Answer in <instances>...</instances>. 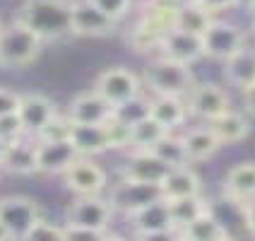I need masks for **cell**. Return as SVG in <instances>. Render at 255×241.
Listing matches in <instances>:
<instances>
[{"instance_id": "47", "label": "cell", "mask_w": 255, "mask_h": 241, "mask_svg": "<svg viewBox=\"0 0 255 241\" xmlns=\"http://www.w3.org/2000/svg\"><path fill=\"white\" fill-rule=\"evenodd\" d=\"M171 2H178V0H171Z\"/></svg>"}, {"instance_id": "27", "label": "cell", "mask_w": 255, "mask_h": 241, "mask_svg": "<svg viewBox=\"0 0 255 241\" xmlns=\"http://www.w3.org/2000/svg\"><path fill=\"white\" fill-rule=\"evenodd\" d=\"M214 22V14L202 7L198 0H185V2H178V17H176V29H183V31H190V34H198L202 36L210 24Z\"/></svg>"}, {"instance_id": "19", "label": "cell", "mask_w": 255, "mask_h": 241, "mask_svg": "<svg viewBox=\"0 0 255 241\" xmlns=\"http://www.w3.org/2000/svg\"><path fill=\"white\" fill-rule=\"evenodd\" d=\"M149 116L159 121L166 130H178L190 116L185 97H173V94H154L149 99Z\"/></svg>"}, {"instance_id": "1", "label": "cell", "mask_w": 255, "mask_h": 241, "mask_svg": "<svg viewBox=\"0 0 255 241\" xmlns=\"http://www.w3.org/2000/svg\"><path fill=\"white\" fill-rule=\"evenodd\" d=\"M17 19L34 29L43 41L72 36V0H24Z\"/></svg>"}, {"instance_id": "23", "label": "cell", "mask_w": 255, "mask_h": 241, "mask_svg": "<svg viewBox=\"0 0 255 241\" xmlns=\"http://www.w3.org/2000/svg\"><path fill=\"white\" fill-rule=\"evenodd\" d=\"M207 126L212 128V133L217 135V140L222 142V147H224V145H236V142L246 140L248 133H251V121H248L243 114L234 111V109H229V111H224L222 116L212 118Z\"/></svg>"}, {"instance_id": "10", "label": "cell", "mask_w": 255, "mask_h": 241, "mask_svg": "<svg viewBox=\"0 0 255 241\" xmlns=\"http://www.w3.org/2000/svg\"><path fill=\"white\" fill-rule=\"evenodd\" d=\"M77 157L80 152L70 140H36V174L63 176Z\"/></svg>"}, {"instance_id": "32", "label": "cell", "mask_w": 255, "mask_h": 241, "mask_svg": "<svg viewBox=\"0 0 255 241\" xmlns=\"http://www.w3.org/2000/svg\"><path fill=\"white\" fill-rule=\"evenodd\" d=\"M104 128L109 138V150H130V123L114 114L104 123Z\"/></svg>"}, {"instance_id": "21", "label": "cell", "mask_w": 255, "mask_h": 241, "mask_svg": "<svg viewBox=\"0 0 255 241\" xmlns=\"http://www.w3.org/2000/svg\"><path fill=\"white\" fill-rule=\"evenodd\" d=\"M159 188H161V196L169 200L185 198V196L202 193V181H200L198 171L193 169L190 164H181V167H171Z\"/></svg>"}, {"instance_id": "45", "label": "cell", "mask_w": 255, "mask_h": 241, "mask_svg": "<svg viewBox=\"0 0 255 241\" xmlns=\"http://www.w3.org/2000/svg\"><path fill=\"white\" fill-rule=\"evenodd\" d=\"M253 34H255V14H253Z\"/></svg>"}, {"instance_id": "25", "label": "cell", "mask_w": 255, "mask_h": 241, "mask_svg": "<svg viewBox=\"0 0 255 241\" xmlns=\"http://www.w3.org/2000/svg\"><path fill=\"white\" fill-rule=\"evenodd\" d=\"M183 147L188 162H205L210 157L217 155V150L222 147V142L217 140V135L212 133V128H193L183 135Z\"/></svg>"}, {"instance_id": "36", "label": "cell", "mask_w": 255, "mask_h": 241, "mask_svg": "<svg viewBox=\"0 0 255 241\" xmlns=\"http://www.w3.org/2000/svg\"><path fill=\"white\" fill-rule=\"evenodd\" d=\"M63 229H65V241H99V239H109L111 232L109 229H94V227H82V225H68L63 222Z\"/></svg>"}, {"instance_id": "11", "label": "cell", "mask_w": 255, "mask_h": 241, "mask_svg": "<svg viewBox=\"0 0 255 241\" xmlns=\"http://www.w3.org/2000/svg\"><path fill=\"white\" fill-rule=\"evenodd\" d=\"M63 181L75 196H99L106 188V171L92 157H77V162L63 174Z\"/></svg>"}, {"instance_id": "22", "label": "cell", "mask_w": 255, "mask_h": 241, "mask_svg": "<svg viewBox=\"0 0 255 241\" xmlns=\"http://www.w3.org/2000/svg\"><path fill=\"white\" fill-rule=\"evenodd\" d=\"M70 142L80 157H97L101 152H109V138L104 123H72Z\"/></svg>"}, {"instance_id": "29", "label": "cell", "mask_w": 255, "mask_h": 241, "mask_svg": "<svg viewBox=\"0 0 255 241\" xmlns=\"http://www.w3.org/2000/svg\"><path fill=\"white\" fill-rule=\"evenodd\" d=\"M169 31L164 27H159L156 22H152L149 17L142 14L140 22L135 24L132 34H130V46L137 51V53H149V51H159L161 48V41Z\"/></svg>"}, {"instance_id": "16", "label": "cell", "mask_w": 255, "mask_h": 241, "mask_svg": "<svg viewBox=\"0 0 255 241\" xmlns=\"http://www.w3.org/2000/svg\"><path fill=\"white\" fill-rule=\"evenodd\" d=\"M65 114L70 116L72 123H106L114 116V104H109L97 89H89L68 104Z\"/></svg>"}, {"instance_id": "41", "label": "cell", "mask_w": 255, "mask_h": 241, "mask_svg": "<svg viewBox=\"0 0 255 241\" xmlns=\"http://www.w3.org/2000/svg\"><path fill=\"white\" fill-rule=\"evenodd\" d=\"M241 97H243V104H246V109L255 114V82H251V85L243 87V89H241Z\"/></svg>"}, {"instance_id": "34", "label": "cell", "mask_w": 255, "mask_h": 241, "mask_svg": "<svg viewBox=\"0 0 255 241\" xmlns=\"http://www.w3.org/2000/svg\"><path fill=\"white\" fill-rule=\"evenodd\" d=\"M24 239H29V241H65V229H63V225H56V222L46 220L41 215V217L31 225V229L27 232Z\"/></svg>"}, {"instance_id": "33", "label": "cell", "mask_w": 255, "mask_h": 241, "mask_svg": "<svg viewBox=\"0 0 255 241\" xmlns=\"http://www.w3.org/2000/svg\"><path fill=\"white\" fill-rule=\"evenodd\" d=\"M70 133H72V121L68 114H60L58 111L46 126L39 130L36 140H70Z\"/></svg>"}, {"instance_id": "35", "label": "cell", "mask_w": 255, "mask_h": 241, "mask_svg": "<svg viewBox=\"0 0 255 241\" xmlns=\"http://www.w3.org/2000/svg\"><path fill=\"white\" fill-rule=\"evenodd\" d=\"M27 135H29L27 128H24V123L19 121L17 111H14V114L0 116V140L5 142V145H12V142L27 138Z\"/></svg>"}, {"instance_id": "6", "label": "cell", "mask_w": 255, "mask_h": 241, "mask_svg": "<svg viewBox=\"0 0 255 241\" xmlns=\"http://www.w3.org/2000/svg\"><path fill=\"white\" fill-rule=\"evenodd\" d=\"M114 215L116 210L111 200L101 198V193L99 196H75V200L65 208V222L94 229H109Z\"/></svg>"}, {"instance_id": "24", "label": "cell", "mask_w": 255, "mask_h": 241, "mask_svg": "<svg viewBox=\"0 0 255 241\" xmlns=\"http://www.w3.org/2000/svg\"><path fill=\"white\" fill-rule=\"evenodd\" d=\"M176 237L188 241H222L229 239V229L224 227V222H219L214 217L212 210H207V213L200 215L198 220H193L190 225H185Z\"/></svg>"}, {"instance_id": "37", "label": "cell", "mask_w": 255, "mask_h": 241, "mask_svg": "<svg viewBox=\"0 0 255 241\" xmlns=\"http://www.w3.org/2000/svg\"><path fill=\"white\" fill-rule=\"evenodd\" d=\"M89 2H94L101 12H106L111 19L121 22V19L130 12V7H132L135 0H89Z\"/></svg>"}, {"instance_id": "28", "label": "cell", "mask_w": 255, "mask_h": 241, "mask_svg": "<svg viewBox=\"0 0 255 241\" xmlns=\"http://www.w3.org/2000/svg\"><path fill=\"white\" fill-rule=\"evenodd\" d=\"M207 210H212V208H210V203L202 198L200 193L198 196H185V198L169 200V213H171V222H173L176 234H178L185 225H190L193 220H198L202 213H207Z\"/></svg>"}, {"instance_id": "46", "label": "cell", "mask_w": 255, "mask_h": 241, "mask_svg": "<svg viewBox=\"0 0 255 241\" xmlns=\"http://www.w3.org/2000/svg\"><path fill=\"white\" fill-rule=\"evenodd\" d=\"M0 29H2V19H0Z\"/></svg>"}, {"instance_id": "40", "label": "cell", "mask_w": 255, "mask_h": 241, "mask_svg": "<svg viewBox=\"0 0 255 241\" xmlns=\"http://www.w3.org/2000/svg\"><path fill=\"white\" fill-rule=\"evenodd\" d=\"M241 217H243V225H246V229H248V232L255 237V198L241 205Z\"/></svg>"}, {"instance_id": "7", "label": "cell", "mask_w": 255, "mask_h": 241, "mask_svg": "<svg viewBox=\"0 0 255 241\" xmlns=\"http://www.w3.org/2000/svg\"><path fill=\"white\" fill-rule=\"evenodd\" d=\"M41 217L39 203L29 196H7L0 198V222L7 227L12 239H24L31 225Z\"/></svg>"}, {"instance_id": "18", "label": "cell", "mask_w": 255, "mask_h": 241, "mask_svg": "<svg viewBox=\"0 0 255 241\" xmlns=\"http://www.w3.org/2000/svg\"><path fill=\"white\" fill-rule=\"evenodd\" d=\"M224 196L239 208L255 198V162H241L227 171Z\"/></svg>"}, {"instance_id": "8", "label": "cell", "mask_w": 255, "mask_h": 241, "mask_svg": "<svg viewBox=\"0 0 255 241\" xmlns=\"http://www.w3.org/2000/svg\"><path fill=\"white\" fill-rule=\"evenodd\" d=\"M202 46H205V56L214 60H227L234 53H239L246 46V34L239 24L231 22H219L214 19L210 29L202 34Z\"/></svg>"}, {"instance_id": "39", "label": "cell", "mask_w": 255, "mask_h": 241, "mask_svg": "<svg viewBox=\"0 0 255 241\" xmlns=\"http://www.w3.org/2000/svg\"><path fill=\"white\" fill-rule=\"evenodd\" d=\"M202 7H207L212 14L217 12H227V10H231V7H236L241 0H198Z\"/></svg>"}, {"instance_id": "4", "label": "cell", "mask_w": 255, "mask_h": 241, "mask_svg": "<svg viewBox=\"0 0 255 241\" xmlns=\"http://www.w3.org/2000/svg\"><path fill=\"white\" fill-rule=\"evenodd\" d=\"M130 217V227L137 239H159V237H176V229L171 222L169 200L156 198L149 205L135 210Z\"/></svg>"}, {"instance_id": "15", "label": "cell", "mask_w": 255, "mask_h": 241, "mask_svg": "<svg viewBox=\"0 0 255 241\" xmlns=\"http://www.w3.org/2000/svg\"><path fill=\"white\" fill-rule=\"evenodd\" d=\"M56 114H58V106L48 99L46 94H39V92L19 94L17 116H19V121L24 123V128H27V133L31 138H36L39 130H41Z\"/></svg>"}, {"instance_id": "30", "label": "cell", "mask_w": 255, "mask_h": 241, "mask_svg": "<svg viewBox=\"0 0 255 241\" xmlns=\"http://www.w3.org/2000/svg\"><path fill=\"white\" fill-rule=\"evenodd\" d=\"M164 133H169L159 121L152 116H142L130 126V150H149Z\"/></svg>"}, {"instance_id": "13", "label": "cell", "mask_w": 255, "mask_h": 241, "mask_svg": "<svg viewBox=\"0 0 255 241\" xmlns=\"http://www.w3.org/2000/svg\"><path fill=\"white\" fill-rule=\"evenodd\" d=\"M156 198H164L159 186L140 184V181H130V179H121V184H116L114 191H111V196H109L114 210L116 213H123V215H132L135 210L149 205V203Z\"/></svg>"}, {"instance_id": "42", "label": "cell", "mask_w": 255, "mask_h": 241, "mask_svg": "<svg viewBox=\"0 0 255 241\" xmlns=\"http://www.w3.org/2000/svg\"><path fill=\"white\" fill-rule=\"evenodd\" d=\"M7 239H12V234L7 232V227H5L2 222H0V241H7Z\"/></svg>"}, {"instance_id": "3", "label": "cell", "mask_w": 255, "mask_h": 241, "mask_svg": "<svg viewBox=\"0 0 255 241\" xmlns=\"http://www.w3.org/2000/svg\"><path fill=\"white\" fill-rule=\"evenodd\" d=\"M142 85L152 94H173V97H188V92L195 87V75L188 63L173 60V58L159 56L154 58L142 75Z\"/></svg>"}, {"instance_id": "12", "label": "cell", "mask_w": 255, "mask_h": 241, "mask_svg": "<svg viewBox=\"0 0 255 241\" xmlns=\"http://www.w3.org/2000/svg\"><path fill=\"white\" fill-rule=\"evenodd\" d=\"M185 101H188V111L193 116H198V118H202V121H207V123L231 109L229 94L219 85H214V82L195 85L188 92Z\"/></svg>"}, {"instance_id": "43", "label": "cell", "mask_w": 255, "mask_h": 241, "mask_svg": "<svg viewBox=\"0 0 255 241\" xmlns=\"http://www.w3.org/2000/svg\"><path fill=\"white\" fill-rule=\"evenodd\" d=\"M248 10L255 14V0H248Z\"/></svg>"}, {"instance_id": "38", "label": "cell", "mask_w": 255, "mask_h": 241, "mask_svg": "<svg viewBox=\"0 0 255 241\" xmlns=\"http://www.w3.org/2000/svg\"><path fill=\"white\" fill-rule=\"evenodd\" d=\"M17 106H19V94L7 87H0V116L14 114Z\"/></svg>"}, {"instance_id": "5", "label": "cell", "mask_w": 255, "mask_h": 241, "mask_svg": "<svg viewBox=\"0 0 255 241\" xmlns=\"http://www.w3.org/2000/svg\"><path fill=\"white\" fill-rule=\"evenodd\" d=\"M94 89H97L109 104H114V109H116V106H121V104H126V101L140 97L142 80L132 70H128L126 65H114V68H106V70L97 77Z\"/></svg>"}, {"instance_id": "44", "label": "cell", "mask_w": 255, "mask_h": 241, "mask_svg": "<svg viewBox=\"0 0 255 241\" xmlns=\"http://www.w3.org/2000/svg\"><path fill=\"white\" fill-rule=\"evenodd\" d=\"M5 147H7V145H5V142L0 140V159H2V155H5Z\"/></svg>"}, {"instance_id": "20", "label": "cell", "mask_w": 255, "mask_h": 241, "mask_svg": "<svg viewBox=\"0 0 255 241\" xmlns=\"http://www.w3.org/2000/svg\"><path fill=\"white\" fill-rule=\"evenodd\" d=\"M29 138L31 135L5 147V155L0 159V169L17 174V176L36 174V138L34 140H29Z\"/></svg>"}, {"instance_id": "31", "label": "cell", "mask_w": 255, "mask_h": 241, "mask_svg": "<svg viewBox=\"0 0 255 241\" xmlns=\"http://www.w3.org/2000/svg\"><path fill=\"white\" fill-rule=\"evenodd\" d=\"M149 152H154L161 162H166L169 167H181V164H190L188 157H185V147H183V135H176L173 130L164 133L159 140L149 147Z\"/></svg>"}, {"instance_id": "26", "label": "cell", "mask_w": 255, "mask_h": 241, "mask_svg": "<svg viewBox=\"0 0 255 241\" xmlns=\"http://www.w3.org/2000/svg\"><path fill=\"white\" fill-rule=\"evenodd\" d=\"M224 77L239 89L255 82V48L243 46L239 53L227 58L224 60Z\"/></svg>"}, {"instance_id": "2", "label": "cell", "mask_w": 255, "mask_h": 241, "mask_svg": "<svg viewBox=\"0 0 255 241\" xmlns=\"http://www.w3.org/2000/svg\"><path fill=\"white\" fill-rule=\"evenodd\" d=\"M43 39L14 17L12 24L0 29V65L2 68H27L41 56Z\"/></svg>"}, {"instance_id": "9", "label": "cell", "mask_w": 255, "mask_h": 241, "mask_svg": "<svg viewBox=\"0 0 255 241\" xmlns=\"http://www.w3.org/2000/svg\"><path fill=\"white\" fill-rule=\"evenodd\" d=\"M116 19L89 0H72V36H87V39H104L116 31Z\"/></svg>"}, {"instance_id": "17", "label": "cell", "mask_w": 255, "mask_h": 241, "mask_svg": "<svg viewBox=\"0 0 255 241\" xmlns=\"http://www.w3.org/2000/svg\"><path fill=\"white\" fill-rule=\"evenodd\" d=\"M159 56H166V58H173V60L193 65V63H198L200 58H205L202 36L183 31V29H171L169 34L164 36V41H161Z\"/></svg>"}, {"instance_id": "14", "label": "cell", "mask_w": 255, "mask_h": 241, "mask_svg": "<svg viewBox=\"0 0 255 241\" xmlns=\"http://www.w3.org/2000/svg\"><path fill=\"white\" fill-rule=\"evenodd\" d=\"M169 169H171L169 164L161 162L154 152H149V150H130V157H128L126 167H123V179L161 186Z\"/></svg>"}]
</instances>
